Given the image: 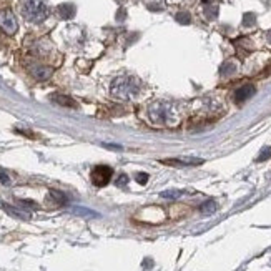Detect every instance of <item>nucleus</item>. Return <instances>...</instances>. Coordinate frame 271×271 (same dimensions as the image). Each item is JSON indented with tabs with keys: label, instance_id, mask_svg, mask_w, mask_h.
Masks as SVG:
<instances>
[{
	"label": "nucleus",
	"instance_id": "f257e3e1",
	"mask_svg": "<svg viewBox=\"0 0 271 271\" xmlns=\"http://www.w3.org/2000/svg\"><path fill=\"white\" fill-rule=\"evenodd\" d=\"M141 90V83L135 77H118L112 82V95L118 100H132Z\"/></svg>",
	"mask_w": 271,
	"mask_h": 271
},
{
	"label": "nucleus",
	"instance_id": "f03ea898",
	"mask_svg": "<svg viewBox=\"0 0 271 271\" xmlns=\"http://www.w3.org/2000/svg\"><path fill=\"white\" fill-rule=\"evenodd\" d=\"M20 12L25 20L40 23L48 17V5L45 0H22Z\"/></svg>",
	"mask_w": 271,
	"mask_h": 271
},
{
	"label": "nucleus",
	"instance_id": "7ed1b4c3",
	"mask_svg": "<svg viewBox=\"0 0 271 271\" xmlns=\"http://www.w3.org/2000/svg\"><path fill=\"white\" fill-rule=\"evenodd\" d=\"M173 105L171 103H153L150 107V117L153 122L165 123L168 127H176L178 125V118L176 113L173 112Z\"/></svg>",
	"mask_w": 271,
	"mask_h": 271
},
{
	"label": "nucleus",
	"instance_id": "20e7f679",
	"mask_svg": "<svg viewBox=\"0 0 271 271\" xmlns=\"http://www.w3.org/2000/svg\"><path fill=\"white\" fill-rule=\"evenodd\" d=\"M0 28L7 33V35H15L18 30V22L12 10H0Z\"/></svg>",
	"mask_w": 271,
	"mask_h": 271
},
{
	"label": "nucleus",
	"instance_id": "39448f33",
	"mask_svg": "<svg viewBox=\"0 0 271 271\" xmlns=\"http://www.w3.org/2000/svg\"><path fill=\"white\" fill-rule=\"evenodd\" d=\"M113 170L107 165H98L92 170V181L95 186H105L108 185V181L112 180Z\"/></svg>",
	"mask_w": 271,
	"mask_h": 271
},
{
	"label": "nucleus",
	"instance_id": "423d86ee",
	"mask_svg": "<svg viewBox=\"0 0 271 271\" xmlns=\"http://www.w3.org/2000/svg\"><path fill=\"white\" fill-rule=\"evenodd\" d=\"M160 163H163L166 166H175V168H181V166L201 165L203 163V160L195 158V156H178V158H163V160H160Z\"/></svg>",
	"mask_w": 271,
	"mask_h": 271
},
{
	"label": "nucleus",
	"instance_id": "0eeeda50",
	"mask_svg": "<svg viewBox=\"0 0 271 271\" xmlns=\"http://www.w3.org/2000/svg\"><path fill=\"white\" fill-rule=\"evenodd\" d=\"M30 73L37 78V80H47V78L52 75V68L40 65V63H35V65L30 67Z\"/></svg>",
	"mask_w": 271,
	"mask_h": 271
},
{
	"label": "nucleus",
	"instance_id": "6e6552de",
	"mask_svg": "<svg viewBox=\"0 0 271 271\" xmlns=\"http://www.w3.org/2000/svg\"><path fill=\"white\" fill-rule=\"evenodd\" d=\"M253 95H255V87L253 85H243L235 92V100L241 103V102H246L250 97H253Z\"/></svg>",
	"mask_w": 271,
	"mask_h": 271
},
{
	"label": "nucleus",
	"instance_id": "1a4fd4ad",
	"mask_svg": "<svg viewBox=\"0 0 271 271\" xmlns=\"http://www.w3.org/2000/svg\"><path fill=\"white\" fill-rule=\"evenodd\" d=\"M50 100L57 105H62V107H68V108H77V103L73 98L67 97V95H60V93H53L50 95Z\"/></svg>",
	"mask_w": 271,
	"mask_h": 271
},
{
	"label": "nucleus",
	"instance_id": "9d476101",
	"mask_svg": "<svg viewBox=\"0 0 271 271\" xmlns=\"http://www.w3.org/2000/svg\"><path fill=\"white\" fill-rule=\"evenodd\" d=\"M2 208L5 210L8 215L15 216V218H20V220H28V218H30V215H28V213H25V211H23V210L15 208V206H12V205L3 203V205H2Z\"/></svg>",
	"mask_w": 271,
	"mask_h": 271
},
{
	"label": "nucleus",
	"instance_id": "9b49d317",
	"mask_svg": "<svg viewBox=\"0 0 271 271\" xmlns=\"http://www.w3.org/2000/svg\"><path fill=\"white\" fill-rule=\"evenodd\" d=\"M58 13H60L63 20H70V18L75 15V5H72V3H62V5L58 7Z\"/></svg>",
	"mask_w": 271,
	"mask_h": 271
},
{
	"label": "nucleus",
	"instance_id": "f8f14e48",
	"mask_svg": "<svg viewBox=\"0 0 271 271\" xmlns=\"http://www.w3.org/2000/svg\"><path fill=\"white\" fill-rule=\"evenodd\" d=\"M200 211H201L203 215H211V213H215V211H216V203H215V201H211V200H210V201H205V203L200 206Z\"/></svg>",
	"mask_w": 271,
	"mask_h": 271
},
{
	"label": "nucleus",
	"instance_id": "ddd939ff",
	"mask_svg": "<svg viewBox=\"0 0 271 271\" xmlns=\"http://www.w3.org/2000/svg\"><path fill=\"white\" fill-rule=\"evenodd\" d=\"M50 200L55 201V205H65L67 203V196L60 193V191H55V190L50 191Z\"/></svg>",
	"mask_w": 271,
	"mask_h": 271
},
{
	"label": "nucleus",
	"instance_id": "4468645a",
	"mask_svg": "<svg viewBox=\"0 0 271 271\" xmlns=\"http://www.w3.org/2000/svg\"><path fill=\"white\" fill-rule=\"evenodd\" d=\"M180 195H181V191H178V190H166V191H161V198L175 200V198H178Z\"/></svg>",
	"mask_w": 271,
	"mask_h": 271
},
{
	"label": "nucleus",
	"instance_id": "2eb2a0df",
	"mask_svg": "<svg viewBox=\"0 0 271 271\" xmlns=\"http://www.w3.org/2000/svg\"><path fill=\"white\" fill-rule=\"evenodd\" d=\"M176 20H178L180 23H190V15L186 12H183V13H178V15H176Z\"/></svg>",
	"mask_w": 271,
	"mask_h": 271
},
{
	"label": "nucleus",
	"instance_id": "dca6fc26",
	"mask_svg": "<svg viewBox=\"0 0 271 271\" xmlns=\"http://www.w3.org/2000/svg\"><path fill=\"white\" fill-rule=\"evenodd\" d=\"M75 213H78V215H83V216H97V213L95 211H90V210H83V208H75Z\"/></svg>",
	"mask_w": 271,
	"mask_h": 271
},
{
	"label": "nucleus",
	"instance_id": "f3484780",
	"mask_svg": "<svg viewBox=\"0 0 271 271\" xmlns=\"http://www.w3.org/2000/svg\"><path fill=\"white\" fill-rule=\"evenodd\" d=\"M0 183H3V185H10V178H8V175H7L3 170H0Z\"/></svg>",
	"mask_w": 271,
	"mask_h": 271
},
{
	"label": "nucleus",
	"instance_id": "a211bd4d",
	"mask_svg": "<svg viewBox=\"0 0 271 271\" xmlns=\"http://www.w3.org/2000/svg\"><path fill=\"white\" fill-rule=\"evenodd\" d=\"M18 203H20L22 206H28V208H37L35 201H30V200H18Z\"/></svg>",
	"mask_w": 271,
	"mask_h": 271
},
{
	"label": "nucleus",
	"instance_id": "6ab92c4d",
	"mask_svg": "<svg viewBox=\"0 0 271 271\" xmlns=\"http://www.w3.org/2000/svg\"><path fill=\"white\" fill-rule=\"evenodd\" d=\"M270 155H271V146H268V148H265L263 151H261V155L258 156V160H260V161H261V160H266Z\"/></svg>",
	"mask_w": 271,
	"mask_h": 271
},
{
	"label": "nucleus",
	"instance_id": "aec40b11",
	"mask_svg": "<svg viewBox=\"0 0 271 271\" xmlns=\"http://www.w3.org/2000/svg\"><path fill=\"white\" fill-rule=\"evenodd\" d=\"M136 180H138V183L145 185L146 180H148V175H146V173H138V175H136Z\"/></svg>",
	"mask_w": 271,
	"mask_h": 271
},
{
	"label": "nucleus",
	"instance_id": "412c9836",
	"mask_svg": "<svg viewBox=\"0 0 271 271\" xmlns=\"http://www.w3.org/2000/svg\"><path fill=\"white\" fill-rule=\"evenodd\" d=\"M103 146H105V148H110V150H117V151L122 150L120 145H113V143H103Z\"/></svg>",
	"mask_w": 271,
	"mask_h": 271
},
{
	"label": "nucleus",
	"instance_id": "4be33fe9",
	"mask_svg": "<svg viewBox=\"0 0 271 271\" xmlns=\"http://www.w3.org/2000/svg\"><path fill=\"white\" fill-rule=\"evenodd\" d=\"M127 181H128V176H127V175H122V176H120V178H118V181H117V185H118V186H123V185H125V183H127Z\"/></svg>",
	"mask_w": 271,
	"mask_h": 271
}]
</instances>
